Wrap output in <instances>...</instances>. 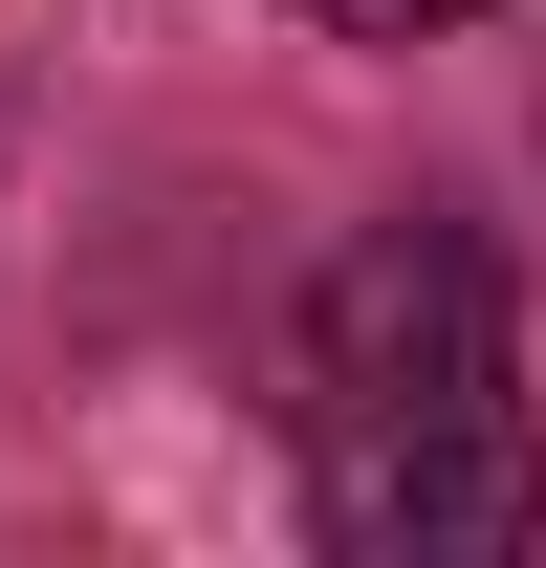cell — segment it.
I'll return each instance as SVG.
<instances>
[{
  "instance_id": "obj_1",
  "label": "cell",
  "mask_w": 546,
  "mask_h": 568,
  "mask_svg": "<svg viewBox=\"0 0 546 568\" xmlns=\"http://www.w3.org/2000/svg\"><path fill=\"white\" fill-rule=\"evenodd\" d=\"M306 503L372 568H481L525 547V306L481 219H372L306 284Z\"/></svg>"
},
{
  "instance_id": "obj_2",
  "label": "cell",
  "mask_w": 546,
  "mask_h": 568,
  "mask_svg": "<svg viewBox=\"0 0 546 568\" xmlns=\"http://www.w3.org/2000/svg\"><path fill=\"white\" fill-rule=\"evenodd\" d=\"M328 44H437V22H481V0H306Z\"/></svg>"
}]
</instances>
